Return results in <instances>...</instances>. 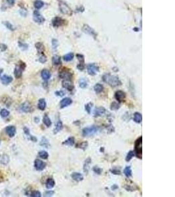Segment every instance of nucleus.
Returning <instances> with one entry per match:
<instances>
[{
  "mask_svg": "<svg viewBox=\"0 0 175 197\" xmlns=\"http://www.w3.org/2000/svg\"><path fill=\"white\" fill-rule=\"evenodd\" d=\"M134 121L137 124H140L142 121V116L140 113L137 112L134 114Z\"/></svg>",
  "mask_w": 175,
  "mask_h": 197,
  "instance_id": "obj_29",
  "label": "nucleus"
},
{
  "mask_svg": "<svg viewBox=\"0 0 175 197\" xmlns=\"http://www.w3.org/2000/svg\"><path fill=\"white\" fill-rule=\"evenodd\" d=\"M72 178L74 181L77 182H79L83 180V176L81 173L79 172H74L72 174Z\"/></svg>",
  "mask_w": 175,
  "mask_h": 197,
  "instance_id": "obj_18",
  "label": "nucleus"
},
{
  "mask_svg": "<svg viewBox=\"0 0 175 197\" xmlns=\"http://www.w3.org/2000/svg\"><path fill=\"white\" fill-rule=\"evenodd\" d=\"M62 128H63L62 122H61V120H58V122L56 123L55 128H54V130H53V133H54V134L58 133V132H60L61 130H62Z\"/></svg>",
  "mask_w": 175,
  "mask_h": 197,
  "instance_id": "obj_21",
  "label": "nucleus"
},
{
  "mask_svg": "<svg viewBox=\"0 0 175 197\" xmlns=\"http://www.w3.org/2000/svg\"><path fill=\"white\" fill-rule=\"evenodd\" d=\"M4 25H5V26L7 28L9 29V30H10L11 31H14V26H12L11 24L10 23H9V22H5V23H4Z\"/></svg>",
  "mask_w": 175,
  "mask_h": 197,
  "instance_id": "obj_49",
  "label": "nucleus"
},
{
  "mask_svg": "<svg viewBox=\"0 0 175 197\" xmlns=\"http://www.w3.org/2000/svg\"><path fill=\"white\" fill-rule=\"evenodd\" d=\"M107 128H108V130L110 132H113V131H114V128H113V127L112 126H108Z\"/></svg>",
  "mask_w": 175,
  "mask_h": 197,
  "instance_id": "obj_56",
  "label": "nucleus"
},
{
  "mask_svg": "<svg viewBox=\"0 0 175 197\" xmlns=\"http://www.w3.org/2000/svg\"><path fill=\"white\" fill-rule=\"evenodd\" d=\"M93 171H94V172L97 173L98 175H100L101 173H102V170L100 168H99V167L98 166L94 167V168H93Z\"/></svg>",
  "mask_w": 175,
  "mask_h": 197,
  "instance_id": "obj_48",
  "label": "nucleus"
},
{
  "mask_svg": "<svg viewBox=\"0 0 175 197\" xmlns=\"http://www.w3.org/2000/svg\"><path fill=\"white\" fill-rule=\"evenodd\" d=\"M25 68H26V65H25L24 63H22L20 65L16 66L14 71L15 78H20L22 76V72H23V70H24Z\"/></svg>",
  "mask_w": 175,
  "mask_h": 197,
  "instance_id": "obj_7",
  "label": "nucleus"
},
{
  "mask_svg": "<svg viewBox=\"0 0 175 197\" xmlns=\"http://www.w3.org/2000/svg\"><path fill=\"white\" fill-rule=\"evenodd\" d=\"M7 49V45L5 44H1L0 45V50L1 51H5Z\"/></svg>",
  "mask_w": 175,
  "mask_h": 197,
  "instance_id": "obj_54",
  "label": "nucleus"
},
{
  "mask_svg": "<svg viewBox=\"0 0 175 197\" xmlns=\"http://www.w3.org/2000/svg\"><path fill=\"white\" fill-rule=\"evenodd\" d=\"M135 152L138 158H142V137L140 136L135 143Z\"/></svg>",
  "mask_w": 175,
  "mask_h": 197,
  "instance_id": "obj_2",
  "label": "nucleus"
},
{
  "mask_svg": "<svg viewBox=\"0 0 175 197\" xmlns=\"http://www.w3.org/2000/svg\"><path fill=\"white\" fill-rule=\"evenodd\" d=\"M74 57V53H69L64 56V60L65 61H66V62H70V61H72Z\"/></svg>",
  "mask_w": 175,
  "mask_h": 197,
  "instance_id": "obj_35",
  "label": "nucleus"
},
{
  "mask_svg": "<svg viewBox=\"0 0 175 197\" xmlns=\"http://www.w3.org/2000/svg\"><path fill=\"white\" fill-rule=\"evenodd\" d=\"M52 63L54 66H58V65H61L62 63L61 57L58 55H54L52 58Z\"/></svg>",
  "mask_w": 175,
  "mask_h": 197,
  "instance_id": "obj_26",
  "label": "nucleus"
},
{
  "mask_svg": "<svg viewBox=\"0 0 175 197\" xmlns=\"http://www.w3.org/2000/svg\"><path fill=\"white\" fill-rule=\"evenodd\" d=\"M120 108L119 104H118L116 102H112L111 104L110 109L112 110H117Z\"/></svg>",
  "mask_w": 175,
  "mask_h": 197,
  "instance_id": "obj_40",
  "label": "nucleus"
},
{
  "mask_svg": "<svg viewBox=\"0 0 175 197\" xmlns=\"http://www.w3.org/2000/svg\"><path fill=\"white\" fill-rule=\"evenodd\" d=\"M99 71V66L95 63H91L87 66V72L89 75L95 76Z\"/></svg>",
  "mask_w": 175,
  "mask_h": 197,
  "instance_id": "obj_6",
  "label": "nucleus"
},
{
  "mask_svg": "<svg viewBox=\"0 0 175 197\" xmlns=\"http://www.w3.org/2000/svg\"><path fill=\"white\" fill-rule=\"evenodd\" d=\"M64 20H63L62 18H60V17H55V18L52 20V25L53 26L58 28V27L61 26L64 24Z\"/></svg>",
  "mask_w": 175,
  "mask_h": 197,
  "instance_id": "obj_17",
  "label": "nucleus"
},
{
  "mask_svg": "<svg viewBox=\"0 0 175 197\" xmlns=\"http://www.w3.org/2000/svg\"><path fill=\"white\" fill-rule=\"evenodd\" d=\"M43 124L47 126V127H50V126L52 125V122H51V120L49 118V117L48 116L47 114H45V116H43Z\"/></svg>",
  "mask_w": 175,
  "mask_h": 197,
  "instance_id": "obj_30",
  "label": "nucleus"
},
{
  "mask_svg": "<svg viewBox=\"0 0 175 197\" xmlns=\"http://www.w3.org/2000/svg\"><path fill=\"white\" fill-rule=\"evenodd\" d=\"M9 162V158L7 155H0V164L3 165H7Z\"/></svg>",
  "mask_w": 175,
  "mask_h": 197,
  "instance_id": "obj_27",
  "label": "nucleus"
},
{
  "mask_svg": "<svg viewBox=\"0 0 175 197\" xmlns=\"http://www.w3.org/2000/svg\"><path fill=\"white\" fill-rule=\"evenodd\" d=\"M18 45H19V47H20V49H22V50H26V49H28V44L20 42V41L18 42Z\"/></svg>",
  "mask_w": 175,
  "mask_h": 197,
  "instance_id": "obj_45",
  "label": "nucleus"
},
{
  "mask_svg": "<svg viewBox=\"0 0 175 197\" xmlns=\"http://www.w3.org/2000/svg\"><path fill=\"white\" fill-rule=\"evenodd\" d=\"M76 57L77 58V59L79 60V64H81V65H85V58L84 56L83 55H81V54H77Z\"/></svg>",
  "mask_w": 175,
  "mask_h": 197,
  "instance_id": "obj_42",
  "label": "nucleus"
},
{
  "mask_svg": "<svg viewBox=\"0 0 175 197\" xmlns=\"http://www.w3.org/2000/svg\"><path fill=\"white\" fill-rule=\"evenodd\" d=\"M1 80L3 84L4 85H8L12 81V78L10 76L8 75H3L2 77L1 78Z\"/></svg>",
  "mask_w": 175,
  "mask_h": 197,
  "instance_id": "obj_19",
  "label": "nucleus"
},
{
  "mask_svg": "<svg viewBox=\"0 0 175 197\" xmlns=\"http://www.w3.org/2000/svg\"><path fill=\"white\" fill-rule=\"evenodd\" d=\"M87 146H88V143H87V141H83V142L79 143H77L75 144V147L76 148H81V149H82L83 150H85L87 148Z\"/></svg>",
  "mask_w": 175,
  "mask_h": 197,
  "instance_id": "obj_31",
  "label": "nucleus"
},
{
  "mask_svg": "<svg viewBox=\"0 0 175 197\" xmlns=\"http://www.w3.org/2000/svg\"><path fill=\"white\" fill-rule=\"evenodd\" d=\"M10 112L8 110H7L5 108H3L2 110H1L0 111V116H1L2 118H6L9 115Z\"/></svg>",
  "mask_w": 175,
  "mask_h": 197,
  "instance_id": "obj_39",
  "label": "nucleus"
},
{
  "mask_svg": "<svg viewBox=\"0 0 175 197\" xmlns=\"http://www.w3.org/2000/svg\"><path fill=\"white\" fill-rule=\"evenodd\" d=\"M118 189V186L117 185H115V184H114V185H113L112 186V189L113 190V191H114V190H116V189Z\"/></svg>",
  "mask_w": 175,
  "mask_h": 197,
  "instance_id": "obj_58",
  "label": "nucleus"
},
{
  "mask_svg": "<svg viewBox=\"0 0 175 197\" xmlns=\"http://www.w3.org/2000/svg\"><path fill=\"white\" fill-rule=\"evenodd\" d=\"M93 103H89L86 104V105H85V110H86L88 114H91V108L93 107Z\"/></svg>",
  "mask_w": 175,
  "mask_h": 197,
  "instance_id": "obj_41",
  "label": "nucleus"
},
{
  "mask_svg": "<svg viewBox=\"0 0 175 197\" xmlns=\"http://www.w3.org/2000/svg\"><path fill=\"white\" fill-rule=\"evenodd\" d=\"M82 30L85 33H86L87 34L90 35L91 36L96 38L97 37V34L95 32V31L93 30L91 27H90L88 25H84L82 28Z\"/></svg>",
  "mask_w": 175,
  "mask_h": 197,
  "instance_id": "obj_9",
  "label": "nucleus"
},
{
  "mask_svg": "<svg viewBox=\"0 0 175 197\" xmlns=\"http://www.w3.org/2000/svg\"><path fill=\"white\" fill-rule=\"evenodd\" d=\"M125 189H126L127 191H135V190H137L136 189H137V188H135V187H133V185H130L129 184H127V185L125 186Z\"/></svg>",
  "mask_w": 175,
  "mask_h": 197,
  "instance_id": "obj_46",
  "label": "nucleus"
},
{
  "mask_svg": "<svg viewBox=\"0 0 175 197\" xmlns=\"http://www.w3.org/2000/svg\"><path fill=\"white\" fill-rule=\"evenodd\" d=\"M20 109L22 112H30L33 110L32 106L28 102H25L23 104H22L20 106Z\"/></svg>",
  "mask_w": 175,
  "mask_h": 197,
  "instance_id": "obj_12",
  "label": "nucleus"
},
{
  "mask_svg": "<svg viewBox=\"0 0 175 197\" xmlns=\"http://www.w3.org/2000/svg\"><path fill=\"white\" fill-rule=\"evenodd\" d=\"M7 134L10 137H13L16 134V128L14 126H9L5 128Z\"/></svg>",
  "mask_w": 175,
  "mask_h": 197,
  "instance_id": "obj_14",
  "label": "nucleus"
},
{
  "mask_svg": "<svg viewBox=\"0 0 175 197\" xmlns=\"http://www.w3.org/2000/svg\"><path fill=\"white\" fill-rule=\"evenodd\" d=\"M124 174L127 177H130L132 176V170L131 167L127 166L124 170Z\"/></svg>",
  "mask_w": 175,
  "mask_h": 197,
  "instance_id": "obj_37",
  "label": "nucleus"
},
{
  "mask_svg": "<svg viewBox=\"0 0 175 197\" xmlns=\"http://www.w3.org/2000/svg\"><path fill=\"white\" fill-rule=\"evenodd\" d=\"M91 159L90 158H87L86 159V160L85 161V164L84 166H83V170H84V172L87 174L88 172H89V166L91 164Z\"/></svg>",
  "mask_w": 175,
  "mask_h": 197,
  "instance_id": "obj_22",
  "label": "nucleus"
},
{
  "mask_svg": "<svg viewBox=\"0 0 175 197\" xmlns=\"http://www.w3.org/2000/svg\"><path fill=\"white\" fill-rule=\"evenodd\" d=\"M7 1L10 5H13L15 3V0H7Z\"/></svg>",
  "mask_w": 175,
  "mask_h": 197,
  "instance_id": "obj_57",
  "label": "nucleus"
},
{
  "mask_svg": "<svg viewBox=\"0 0 175 197\" xmlns=\"http://www.w3.org/2000/svg\"><path fill=\"white\" fill-rule=\"evenodd\" d=\"M2 72H3V70L1 69V68H0V76H1V73H2Z\"/></svg>",
  "mask_w": 175,
  "mask_h": 197,
  "instance_id": "obj_59",
  "label": "nucleus"
},
{
  "mask_svg": "<svg viewBox=\"0 0 175 197\" xmlns=\"http://www.w3.org/2000/svg\"><path fill=\"white\" fill-rule=\"evenodd\" d=\"M59 8L61 10V12L64 14H67L69 16H71L72 14V11L70 7L64 1H61L59 3Z\"/></svg>",
  "mask_w": 175,
  "mask_h": 197,
  "instance_id": "obj_4",
  "label": "nucleus"
},
{
  "mask_svg": "<svg viewBox=\"0 0 175 197\" xmlns=\"http://www.w3.org/2000/svg\"><path fill=\"white\" fill-rule=\"evenodd\" d=\"M36 47L38 49V51L39 53H41L42 54L43 53V51L45 50V47L43 43H41V42L37 43L36 44Z\"/></svg>",
  "mask_w": 175,
  "mask_h": 197,
  "instance_id": "obj_34",
  "label": "nucleus"
},
{
  "mask_svg": "<svg viewBox=\"0 0 175 197\" xmlns=\"http://www.w3.org/2000/svg\"><path fill=\"white\" fill-rule=\"evenodd\" d=\"M45 185H46L47 189H52V188H53L54 187V185H55V181H54V180L52 178H49L47 180Z\"/></svg>",
  "mask_w": 175,
  "mask_h": 197,
  "instance_id": "obj_25",
  "label": "nucleus"
},
{
  "mask_svg": "<svg viewBox=\"0 0 175 197\" xmlns=\"http://www.w3.org/2000/svg\"><path fill=\"white\" fill-rule=\"evenodd\" d=\"M102 80L105 83H108L111 87H117L121 85V81L119 77L116 76H112L110 74H105L102 76Z\"/></svg>",
  "mask_w": 175,
  "mask_h": 197,
  "instance_id": "obj_1",
  "label": "nucleus"
},
{
  "mask_svg": "<svg viewBox=\"0 0 175 197\" xmlns=\"http://www.w3.org/2000/svg\"><path fill=\"white\" fill-rule=\"evenodd\" d=\"M43 5H44V3L41 0H36L34 2L35 8L37 9H39L42 8Z\"/></svg>",
  "mask_w": 175,
  "mask_h": 197,
  "instance_id": "obj_36",
  "label": "nucleus"
},
{
  "mask_svg": "<svg viewBox=\"0 0 175 197\" xmlns=\"http://www.w3.org/2000/svg\"><path fill=\"white\" fill-rule=\"evenodd\" d=\"M110 172L114 175H120L121 174V171L119 170V169H117V168L111 169Z\"/></svg>",
  "mask_w": 175,
  "mask_h": 197,
  "instance_id": "obj_50",
  "label": "nucleus"
},
{
  "mask_svg": "<svg viewBox=\"0 0 175 197\" xmlns=\"http://www.w3.org/2000/svg\"><path fill=\"white\" fill-rule=\"evenodd\" d=\"M79 87L81 88H83V89L86 88L87 87V85H88V81H87V79L84 78H80L79 80Z\"/></svg>",
  "mask_w": 175,
  "mask_h": 197,
  "instance_id": "obj_28",
  "label": "nucleus"
},
{
  "mask_svg": "<svg viewBox=\"0 0 175 197\" xmlns=\"http://www.w3.org/2000/svg\"><path fill=\"white\" fill-rule=\"evenodd\" d=\"M62 83V87L70 92L72 91L74 89V86L71 80H63Z\"/></svg>",
  "mask_w": 175,
  "mask_h": 197,
  "instance_id": "obj_13",
  "label": "nucleus"
},
{
  "mask_svg": "<svg viewBox=\"0 0 175 197\" xmlns=\"http://www.w3.org/2000/svg\"><path fill=\"white\" fill-rule=\"evenodd\" d=\"M75 144V139L74 137H70L62 143V144L67 145V146H73Z\"/></svg>",
  "mask_w": 175,
  "mask_h": 197,
  "instance_id": "obj_23",
  "label": "nucleus"
},
{
  "mask_svg": "<svg viewBox=\"0 0 175 197\" xmlns=\"http://www.w3.org/2000/svg\"><path fill=\"white\" fill-rule=\"evenodd\" d=\"M34 167L38 171H42L45 168L46 164L39 159H36L34 162Z\"/></svg>",
  "mask_w": 175,
  "mask_h": 197,
  "instance_id": "obj_11",
  "label": "nucleus"
},
{
  "mask_svg": "<svg viewBox=\"0 0 175 197\" xmlns=\"http://www.w3.org/2000/svg\"><path fill=\"white\" fill-rule=\"evenodd\" d=\"M115 98L119 103H122L125 101L126 94L123 91H117L115 93Z\"/></svg>",
  "mask_w": 175,
  "mask_h": 197,
  "instance_id": "obj_10",
  "label": "nucleus"
},
{
  "mask_svg": "<svg viewBox=\"0 0 175 197\" xmlns=\"http://www.w3.org/2000/svg\"><path fill=\"white\" fill-rule=\"evenodd\" d=\"M72 103V100L70 98L66 97L61 100V103H60V106L61 108H64L70 105Z\"/></svg>",
  "mask_w": 175,
  "mask_h": 197,
  "instance_id": "obj_16",
  "label": "nucleus"
},
{
  "mask_svg": "<svg viewBox=\"0 0 175 197\" xmlns=\"http://www.w3.org/2000/svg\"><path fill=\"white\" fill-rule=\"evenodd\" d=\"M99 128L98 126H92L90 127H87L83 129L82 135L83 137L93 136L99 131Z\"/></svg>",
  "mask_w": 175,
  "mask_h": 197,
  "instance_id": "obj_3",
  "label": "nucleus"
},
{
  "mask_svg": "<svg viewBox=\"0 0 175 197\" xmlns=\"http://www.w3.org/2000/svg\"><path fill=\"white\" fill-rule=\"evenodd\" d=\"M30 196L33 197H41V194L39 191H34L30 193Z\"/></svg>",
  "mask_w": 175,
  "mask_h": 197,
  "instance_id": "obj_44",
  "label": "nucleus"
},
{
  "mask_svg": "<svg viewBox=\"0 0 175 197\" xmlns=\"http://www.w3.org/2000/svg\"><path fill=\"white\" fill-rule=\"evenodd\" d=\"M24 133H25L26 135H30V130H29V129H28V128L24 127Z\"/></svg>",
  "mask_w": 175,
  "mask_h": 197,
  "instance_id": "obj_55",
  "label": "nucleus"
},
{
  "mask_svg": "<svg viewBox=\"0 0 175 197\" xmlns=\"http://www.w3.org/2000/svg\"><path fill=\"white\" fill-rule=\"evenodd\" d=\"M40 145L42 146H44L45 148H49V146H50L49 141L47 140V139L46 137H43L42 139H41V140L40 142Z\"/></svg>",
  "mask_w": 175,
  "mask_h": 197,
  "instance_id": "obj_33",
  "label": "nucleus"
},
{
  "mask_svg": "<svg viewBox=\"0 0 175 197\" xmlns=\"http://www.w3.org/2000/svg\"><path fill=\"white\" fill-rule=\"evenodd\" d=\"M39 62H40L41 63H46L47 57L44 55V54H43V53H42V54H41V55H40V57H39Z\"/></svg>",
  "mask_w": 175,
  "mask_h": 197,
  "instance_id": "obj_47",
  "label": "nucleus"
},
{
  "mask_svg": "<svg viewBox=\"0 0 175 197\" xmlns=\"http://www.w3.org/2000/svg\"><path fill=\"white\" fill-rule=\"evenodd\" d=\"M72 76L73 74L71 73L70 71L66 69V68L59 72V78L64 80H71L72 78Z\"/></svg>",
  "mask_w": 175,
  "mask_h": 197,
  "instance_id": "obj_5",
  "label": "nucleus"
},
{
  "mask_svg": "<svg viewBox=\"0 0 175 197\" xmlns=\"http://www.w3.org/2000/svg\"><path fill=\"white\" fill-rule=\"evenodd\" d=\"M46 101H45V100L44 99H40L39 100L38 106V108L39 110H44L45 109V108H46Z\"/></svg>",
  "mask_w": 175,
  "mask_h": 197,
  "instance_id": "obj_24",
  "label": "nucleus"
},
{
  "mask_svg": "<svg viewBox=\"0 0 175 197\" xmlns=\"http://www.w3.org/2000/svg\"><path fill=\"white\" fill-rule=\"evenodd\" d=\"M52 45L53 49H56V48H57V47H58V41L56 40V39H53L52 41Z\"/></svg>",
  "mask_w": 175,
  "mask_h": 197,
  "instance_id": "obj_51",
  "label": "nucleus"
},
{
  "mask_svg": "<svg viewBox=\"0 0 175 197\" xmlns=\"http://www.w3.org/2000/svg\"><path fill=\"white\" fill-rule=\"evenodd\" d=\"M94 90L96 93H100L104 90V86L100 83H97L94 86Z\"/></svg>",
  "mask_w": 175,
  "mask_h": 197,
  "instance_id": "obj_32",
  "label": "nucleus"
},
{
  "mask_svg": "<svg viewBox=\"0 0 175 197\" xmlns=\"http://www.w3.org/2000/svg\"><path fill=\"white\" fill-rule=\"evenodd\" d=\"M41 77L44 80L47 81L51 77V74L50 71L47 69H43L41 71Z\"/></svg>",
  "mask_w": 175,
  "mask_h": 197,
  "instance_id": "obj_20",
  "label": "nucleus"
},
{
  "mask_svg": "<svg viewBox=\"0 0 175 197\" xmlns=\"http://www.w3.org/2000/svg\"><path fill=\"white\" fill-rule=\"evenodd\" d=\"M106 109H105L104 107H102V106H100V107H97L94 110V116L95 117H99V116H101L104 115V114L106 113Z\"/></svg>",
  "mask_w": 175,
  "mask_h": 197,
  "instance_id": "obj_15",
  "label": "nucleus"
},
{
  "mask_svg": "<svg viewBox=\"0 0 175 197\" xmlns=\"http://www.w3.org/2000/svg\"><path fill=\"white\" fill-rule=\"evenodd\" d=\"M134 156H135V153H134V152L133 151H132V150H131V151H129V152H128V154H127V157H126V161L127 162H129V161L131 160V159L133 158V157H134Z\"/></svg>",
  "mask_w": 175,
  "mask_h": 197,
  "instance_id": "obj_43",
  "label": "nucleus"
},
{
  "mask_svg": "<svg viewBox=\"0 0 175 197\" xmlns=\"http://www.w3.org/2000/svg\"><path fill=\"white\" fill-rule=\"evenodd\" d=\"M33 19L35 22L38 24H43L45 21V19L43 16L40 14L38 11H34L33 13Z\"/></svg>",
  "mask_w": 175,
  "mask_h": 197,
  "instance_id": "obj_8",
  "label": "nucleus"
},
{
  "mask_svg": "<svg viewBox=\"0 0 175 197\" xmlns=\"http://www.w3.org/2000/svg\"><path fill=\"white\" fill-rule=\"evenodd\" d=\"M54 192L52 191H46L44 194V197H51L54 195Z\"/></svg>",
  "mask_w": 175,
  "mask_h": 197,
  "instance_id": "obj_53",
  "label": "nucleus"
},
{
  "mask_svg": "<svg viewBox=\"0 0 175 197\" xmlns=\"http://www.w3.org/2000/svg\"><path fill=\"white\" fill-rule=\"evenodd\" d=\"M0 142H1V141H0Z\"/></svg>",
  "mask_w": 175,
  "mask_h": 197,
  "instance_id": "obj_60",
  "label": "nucleus"
},
{
  "mask_svg": "<svg viewBox=\"0 0 175 197\" xmlns=\"http://www.w3.org/2000/svg\"><path fill=\"white\" fill-rule=\"evenodd\" d=\"M55 95L58 97H63V96L65 95V93L64 91H62V90H60V91H56L55 92Z\"/></svg>",
  "mask_w": 175,
  "mask_h": 197,
  "instance_id": "obj_52",
  "label": "nucleus"
},
{
  "mask_svg": "<svg viewBox=\"0 0 175 197\" xmlns=\"http://www.w3.org/2000/svg\"><path fill=\"white\" fill-rule=\"evenodd\" d=\"M39 157L41 158L42 159H47L49 157L48 152L45 150H41L40 152H39Z\"/></svg>",
  "mask_w": 175,
  "mask_h": 197,
  "instance_id": "obj_38",
  "label": "nucleus"
}]
</instances>
